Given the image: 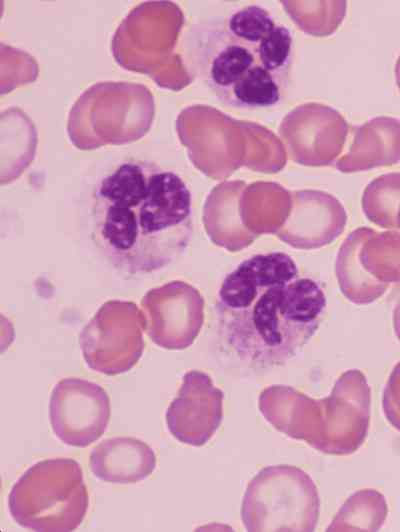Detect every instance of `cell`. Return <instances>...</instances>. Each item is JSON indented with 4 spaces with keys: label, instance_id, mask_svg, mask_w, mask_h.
I'll list each match as a JSON object with an SVG mask.
<instances>
[{
    "label": "cell",
    "instance_id": "6da1fadb",
    "mask_svg": "<svg viewBox=\"0 0 400 532\" xmlns=\"http://www.w3.org/2000/svg\"><path fill=\"white\" fill-rule=\"evenodd\" d=\"M92 240L110 265L128 275L154 273L178 259L193 232L190 190L176 172L127 159L93 190Z\"/></svg>",
    "mask_w": 400,
    "mask_h": 532
},
{
    "label": "cell",
    "instance_id": "7a4b0ae2",
    "mask_svg": "<svg viewBox=\"0 0 400 532\" xmlns=\"http://www.w3.org/2000/svg\"><path fill=\"white\" fill-rule=\"evenodd\" d=\"M326 296L314 279L301 277L286 253L257 254L224 278L217 313L226 341L253 368H271L295 357L316 333Z\"/></svg>",
    "mask_w": 400,
    "mask_h": 532
},
{
    "label": "cell",
    "instance_id": "3957f363",
    "mask_svg": "<svg viewBox=\"0 0 400 532\" xmlns=\"http://www.w3.org/2000/svg\"><path fill=\"white\" fill-rule=\"evenodd\" d=\"M371 394L359 370L343 373L326 398L314 399L287 385H271L259 396V410L279 432L332 455H348L365 441Z\"/></svg>",
    "mask_w": 400,
    "mask_h": 532
},
{
    "label": "cell",
    "instance_id": "277c9868",
    "mask_svg": "<svg viewBox=\"0 0 400 532\" xmlns=\"http://www.w3.org/2000/svg\"><path fill=\"white\" fill-rule=\"evenodd\" d=\"M89 505L80 464L70 458L35 463L17 480L8 496L13 520L40 532H68L83 521Z\"/></svg>",
    "mask_w": 400,
    "mask_h": 532
},
{
    "label": "cell",
    "instance_id": "5b68a950",
    "mask_svg": "<svg viewBox=\"0 0 400 532\" xmlns=\"http://www.w3.org/2000/svg\"><path fill=\"white\" fill-rule=\"evenodd\" d=\"M320 499L312 478L293 465L261 469L248 483L241 506L247 531H314Z\"/></svg>",
    "mask_w": 400,
    "mask_h": 532
},
{
    "label": "cell",
    "instance_id": "8992f818",
    "mask_svg": "<svg viewBox=\"0 0 400 532\" xmlns=\"http://www.w3.org/2000/svg\"><path fill=\"white\" fill-rule=\"evenodd\" d=\"M185 47L195 74L223 104L232 88L257 63L254 48L220 23L193 26Z\"/></svg>",
    "mask_w": 400,
    "mask_h": 532
},
{
    "label": "cell",
    "instance_id": "52a82bcc",
    "mask_svg": "<svg viewBox=\"0 0 400 532\" xmlns=\"http://www.w3.org/2000/svg\"><path fill=\"white\" fill-rule=\"evenodd\" d=\"M49 417L54 434L63 443L86 447L106 431L110 399L98 384L78 378L64 379L52 390Z\"/></svg>",
    "mask_w": 400,
    "mask_h": 532
},
{
    "label": "cell",
    "instance_id": "ba28073f",
    "mask_svg": "<svg viewBox=\"0 0 400 532\" xmlns=\"http://www.w3.org/2000/svg\"><path fill=\"white\" fill-rule=\"evenodd\" d=\"M223 418V392L200 371L184 377L178 395L165 413L166 425L179 442L203 446L219 428Z\"/></svg>",
    "mask_w": 400,
    "mask_h": 532
},
{
    "label": "cell",
    "instance_id": "9c48e42d",
    "mask_svg": "<svg viewBox=\"0 0 400 532\" xmlns=\"http://www.w3.org/2000/svg\"><path fill=\"white\" fill-rule=\"evenodd\" d=\"M347 215L340 202L319 190L289 194V212L276 235L298 249H313L331 243L344 229Z\"/></svg>",
    "mask_w": 400,
    "mask_h": 532
},
{
    "label": "cell",
    "instance_id": "30bf717a",
    "mask_svg": "<svg viewBox=\"0 0 400 532\" xmlns=\"http://www.w3.org/2000/svg\"><path fill=\"white\" fill-rule=\"evenodd\" d=\"M133 312L99 315L82 338L91 368L105 374L128 370L141 353V334Z\"/></svg>",
    "mask_w": 400,
    "mask_h": 532
},
{
    "label": "cell",
    "instance_id": "8fae6325",
    "mask_svg": "<svg viewBox=\"0 0 400 532\" xmlns=\"http://www.w3.org/2000/svg\"><path fill=\"white\" fill-rule=\"evenodd\" d=\"M90 469L95 477L117 484L136 483L147 478L156 468L154 450L133 437L108 438L90 453Z\"/></svg>",
    "mask_w": 400,
    "mask_h": 532
},
{
    "label": "cell",
    "instance_id": "7c38bea8",
    "mask_svg": "<svg viewBox=\"0 0 400 532\" xmlns=\"http://www.w3.org/2000/svg\"><path fill=\"white\" fill-rule=\"evenodd\" d=\"M386 516L384 496L374 489H363L345 501L326 531H377Z\"/></svg>",
    "mask_w": 400,
    "mask_h": 532
},
{
    "label": "cell",
    "instance_id": "4fadbf2b",
    "mask_svg": "<svg viewBox=\"0 0 400 532\" xmlns=\"http://www.w3.org/2000/svg\"><path fill=\"white\" fill-rule=\"evenodd\" d=\"M284 83L258 61L232 88L225 105L240 109L269 108L282 99Z\"/></svg>",
    "mask_w": 400,
    "mask_h": 532
},
{
    "label": "cell",
    "instance_id": "5bb4252c",
    "mask_svg": "<svg viewBox=\"0 0 400 532\" xmlns=\"http://www.w3.org/2000/svg\"><path fill=\"white\" fill-rule=\"evenodd\" d=\"M400 206V173L382 175L368 185L364 211L370 220L385 228H396Z\"/></svg>",
    "mask_w": 400,
    "mask_h": 532
},
{
    "label": "cell",
    "instance_id": "9a60e30c",
    "mask_svg": "<svg viewBox=\"0 0 400 532\" xmlns=\"http://www.w3.org/2000/svg\"><path fill=\"white\" fill-rule=\"evenodd\" d=\"M254 50L258 63L285 84L292 52L289 29L276 25Z\"/></svg>",
    "mask_w": 400,
    "mask_h": 532
},
{
    "label": "cell",
    "instance_id": "2e32d148",
    "mask_svg": "<svg viewBox=\"0 0 400 532\" xmlns=\"http://www.w3.org/2000/svg\"><path fill=\"white\" fill-rule=\"evenodd\" d=\"M276 25L270 13L258 5L237 10L226 22L228 31L235 38L254 49Z\"/></svg>",
    "mask_w": 400,
    "mask_h": 532
},
{
    "label": "cell",
    "instance_id": "e0dca14e",
    "mask_svg": "<svg viewBox=\"0 0 400 532\" xmlns=\"http://www.w3.org/2000/svg\"><path fill=\"white\" fill-rule=\"evenodd\" d=\"M382 406L387 420L400 431V362L393 369L386 384Z\"/></svg>",
    "mask_w": 400,
    "mask_h": 532
},
{
    "label": "cell",
    "instance_id": "ac0fdd59",
    "mask_svg": "<svg viewBox=\"0 0 400 532\" xmlns=\"http://www.w3.org/2000/svg\"><path fill=\"white\" fill-rule=\"evenodd\" d=\"M393 325H394L395 334L400 341V301L396 305L394 312H393Z\"/></svg>",
    "mask_w": 400,
    "mask_h": 532
},
{
    "label": "cell",
    "instance_id": "d6986e66",
    "mask_svg": "<svg viewBox=\"0 0 400 532\" xmlns=\"http://www.w3.org/2000/svg\"><path fill=\"white\" fill-rule=\"evenodd\" d=\"M395 77H396V83L400 91V55L398 57V60L396 62L395 66Z\"/></svg>",
    "mask_w": 400,
    "mask_h": 532
},
{
    "label": "cell",
    "instance_id": "ffe728a7",
    "mask_svg": "<svg viewBox=\"0 0 400 532\" xmlns=\"http://www.w3.org/2000/svg\"><path fill=\"white\" fill-rule=\"evenodd\" d=\"M396 228H400V206L397 213Z\"/></svg>",
    "mask_w": 400,
    "mask_h": 532
}]
</instances>
